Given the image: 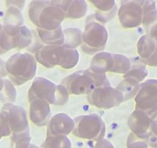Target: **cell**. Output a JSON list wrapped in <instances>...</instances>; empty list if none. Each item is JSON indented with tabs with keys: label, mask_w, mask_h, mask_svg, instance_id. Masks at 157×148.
<instances>
[{
	"label": "cell",
	"mask_w": 157,
	"mask_h": 148,
	"mask_svg": "<svg viewBox=\"0 0 157 148\" xmlns=\"http://www.w3.org/2000/svg\"><path fill=\"white\" fill-rule=\"evenodd\" d=\"M6 69L16 84L26 82V54L16 53L12 56L6 63Z\"/></svg>",
	"instance_id": "7a4b0ae2"
},
{
	"label": "cell",
	"mask_w": 157,
	"mask_h": 148,
	"mask_svg": "<svg viewBox=\"0 0 157 148\" xmlns=\"http://www.w3.org/2000/svg\"><path fill=\"white\" fill-rule=\"evenodd\" d=\"M152 123H153V124H152V130L155 131L157 130V119H156V120H155L154 122H152Z\"/></svg>",
	"instance_id": "30bf717a"
},
{
	"label": "cell",
	"mask_w": 157,
	"mask_h": 148,
	"mask_svg": "<svg viewBox=\"0 0 157 148\" xmlns=\"http://www.w3.org/2000/svg\"><path fill=\"white\" fill-rule=\"evenodd\" d=\"M139 53L145 63L150 66H157V43L150 36H144L139 42Z\"/></svg>",
	"instance_id": "277c9868"
},
{
	"label": "cell",
	"mask_w": 157,
	"mask_h": 148,
	"mask_svg": "<svg viewBox=\"0 0 157 148\" xmlns=\"http://www.w3.org/2000/svg\"><path fill=\"white\" fill-rule=\"evenodd\" d=\"M2 112L6 117L10 130L16 131L22 125L26 123V116L23 109L11 103H6L2 109Z\"/></svg>",
	"instance_id": "3957f363"
},
{
	"label": "cell",
	"mask_w": 157,
	"mask_h": 148,
	"mask_svg": "<svg viewBox=\"0 0 157 148\" xmlns=\"http://www.w3.org/2000/svg\"><path fill=\"white\" fill-rule=\"evenodd\" d=\"M136 102L152 118L155 117L157 114V80H150L141 86Z\"/></svg>",
	"instance_id": "6da1fadb"
},
{
	"label": "cell",
	"mask_w": 157,
	"mask_h": 148,
	"mask_svg": "<svg viewBox=\"0 0 157 148\" xmlns=\"http://www.w3.org/2000/svg\"><path fill=\"white\" fill-rule=\"evenodd\" d=\"M150 37L157 43V24L151 28Z\"/></svg>",
	"instance_id": "52a82bcc"
},
{
	"label": "cell",
	"mask_w": 157,
	"mask_h": 148,
	"mask_svg": "<svg viewBox=\"0 0 157 148\" xmlns=\"http://www.w3.org/2000/svg\"><path fill=\"white\" fill-rule=\"evenodd\" d=\"M4 86V80H2V77L0 76V92L2 91V88Z\"/></svg>",
	"instance_id": "9c48e42d"
},
{
	"label": "cell",
	"mask_w": 157,
	"mask_h": 148,
	"mask_svg": "<svg viewBox=\"0 0 157 148\" xmlns=\"http://www.w3.org/2000/svg\"><path fill=\"white\" fill-rule=\"evenodd\" d=\"M7 72L6 69V63H4L3 60H2L0 59V76H6Z\"/></svg>",
	"instance_id": "ba28073f"
},
{
	"label": "cell",
	"mask_w": 157,
	"mask_h": 148,
	"mask_svg": "<svg viewBox=\"0 0 157 148\" xmlns=\"http://www.w3.org/2000/svg\"><path fill=\"white\" fill-rule=\"evenodd\" d=\"M16 99V90L8 80H4V86L2 91L0 92V100L2 103H10Z\"/></svg>",
	"instance_id": "5b68a950"
},
{
	"label": "cell",
	"mask_w": 157,
	"mask_h": 148,
	"mask_svg": "<svg viewBox=\"0 0 157 148\" xmlns=\"http://www.w3.org/2000/svg\"><path fill=\"white\" fill-rule=\"evenodd\" d=\"M10 127L6 117L2 112L0 113V138L10 134Z\"/></svg>",
	"instance_id": "8992f818"
},
{
	"label": "cell",
	"mask_w": 157,
	"mask_h": 148,
	"mask_svg": "<svg viewBox=\"0 0 157 148\" xmlns=\"http://www.w3.org/2000/svg\"><path fill=\"white\" fill-rule=\"evenodd\" d=\"M2 29H3V25H2V24L0 23V37H1V35H2ZM2 53V52L1 51V49H0V54Z\"/></svg>",
	"instance_id": "8fae6325"
}]
</instances>
